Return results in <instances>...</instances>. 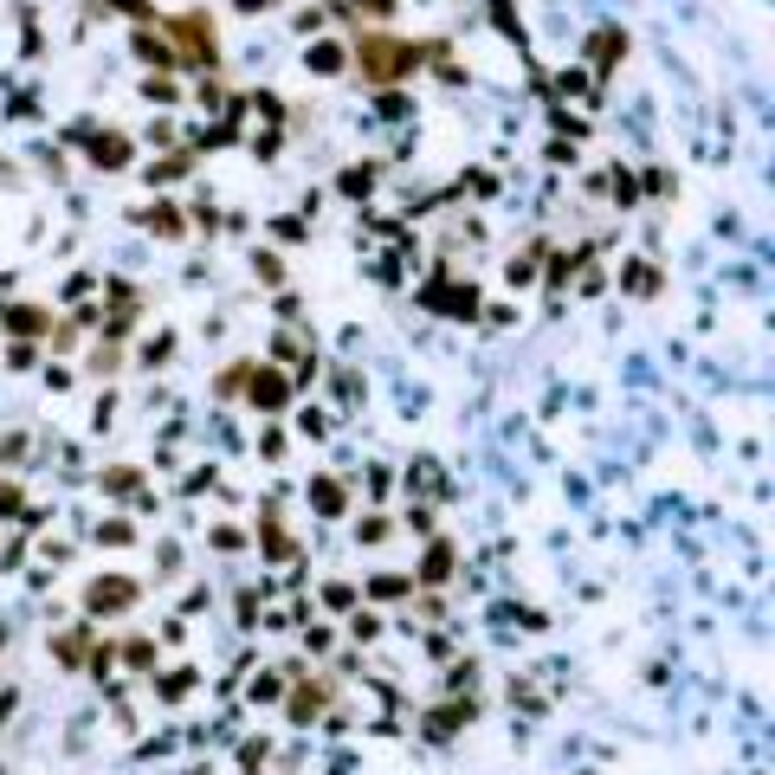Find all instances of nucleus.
<instances>
[{
    "mask_svg": "<svg viewBox=\"0 0 775 775\" xmlns=\"http://www.w3.org/2000/svg\"><path fill=\"white\" fill-rule=\"evenodd\" d=\"M239 7H265V0H239Z\"/></svg>",
    "mask_w": 775,
    "mask_h": 775,
    "instance_id": "1",
    "label": "nucleus"
}]
</instances>
